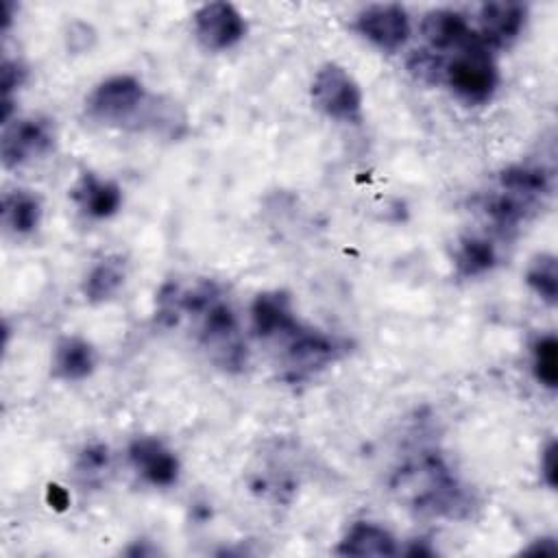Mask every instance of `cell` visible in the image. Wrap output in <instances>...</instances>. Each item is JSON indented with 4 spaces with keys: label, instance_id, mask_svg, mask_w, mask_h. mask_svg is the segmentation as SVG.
I'll return each mask as SVG.
<instances>
[{
    "label": "cell",
    "instance_id": "17",
    "mask_svg": "<svg viewBox=\"0 0 558 558\" xmlns=\"http://www.w3.org/2000/svg\"><path fill=\"white\" fill-rule=\"evenodd\" d=\"M482 209L488 216V220L501 229V231H512L517 229L521 222H525L536 209V203H530L517 194H510L501 187H497L493 194L484 196L482 201Z\"/></svg>",
    "mask_w": 558,
    "mask_h": 558
},
{
    "label": "cell",
    "instance_id": "14",
    "mask_svg": "<svg viewBox=\"0 0 558 558\" xmlns=\"http://www.w3.org/2000/svg\"><path fill=\"white\" fill-rule=\"evenodd\" d=\"M340 556H377V558H388L397 554V543L392 534L375 523L368 521H357L349 527L340 545L336 547Z\"/></svg>",
    "mask_w": 558,
    "mask_h": 558
},
{
    "label": "cell",
    "instance_id": "13",
    "mask_svg": "<svg viewBox=\"0 0 558 558\" xmlns=\"http://www.w3.org/2000/svg\"><path fill=\"white\" fill-rule=\"evenodd\" d=\"M78 207L92 218H109L122 205V190L107 179H98L92 172L81 174L78 183L72 190Z\"/></svg>",
    "mask_w": 558,
    "mask_h": 558
},
{
    "label": "cell",
    "instance_id": "5",
    "mask_svg": "<svg viewBox=\"0 0 558 558\" xmlns=\"http://www.w3.org/2000/svg\"><path fill=\"white\" fill-rule=\"evenodd\" d=\"M146 105L142 83L131 74H116L105 78L89 94L87 109L102 122H124Z\"/></svg>",
    "mask_w": 558,
    "mask_h": 558
},
{
    "label": "cell",
    "instance_id": "11",
    "mask_svg": "<svg viewBox=\"0 0 558 558\" xmlns=\"http://www.w3.org/2000/svg\"><path fill=\"white\" fill-rule=\"evenodd\" d=\"M129 460L153 486H170L179 477L177 456L157 438H135L129 445Z\"/></svg>",
    "mask_w": 558,
    "mask_h": 558
},
{
    "label": "cell",
    "instance_id": "3",
    "mask_svg": "<svg viewBox=\"0 0 558 558\" xmlns=\"http://www.w3.org/2000/svg\"><path fill=\"white\" fill-rule=\"evenodd\" d=\"M312 102L327 118L357 122L362 118V92L355 78L338 63H325L312 81Z\"/></svg>",
    "mask_w": 558,
    "mask_h": 558
},
{
    "label": "cell",
    "instance_id": "20",
    "mask_svg": "<svg viewBox=\"0 0 558 558\" xmlns=\"http://www.w3.org/2000/svg\"><path fill=\"white\" fill-rule=\"evenodd\" d=\"M497 264L495 246L477 235H469L456 251V270L460 277H477Z\"/></svg>",
    "mask_w": 558,
    "mask_h": 558
},
{
    "label": "cell",
    "instance_id": "12",
    "mask_svg": "<svg viewBox=\"0 0 558 558\" xmlns=\"http://www.w3.org/2000/svg\"><path fill=\"white\" fill-rule=\"evenodd\" d=\"M421 35L432 52L458 50L475 39V31L469 26L466 17L451 9H434L421 20Z\"/></svg>",
    "mask_w": 558,
    "mask_h": 558
},
{
    "label": "cell",
    "instance_id": "23",
    "mask_svg": "<svg viewBox=\"0 0 558 558\" xmlns=\"http://www.w3.org/2000/svg\"><path fill=\"white\" fill-rule=\"evenodd\" d=\"M109 466V449L105 445H89L76 460V475L85 482H94Z\"/></svg>",
    "mask_w": 558,
    "mask_h": 558
},
{
    "label": "cell",
    "instance_id": "15",
    "mask_svg": "<svg viewBox=\"0 0 558 558\" xmlns=\"http://www.w3.org/2000/svg\"><path fill=\"white\" fill-rule=\"evenodd\" d=\"M94 366H96V351L87 340L68 336L57 344L54 357H52V373L59 379H65V381L85 379L87 375H92Z\"/></svg>",
    "mask_w": 558,
    "mask_h": 558
},
{
    "label": "cell",
    "instance_id": "4",
    "mask_svg": "<svg viewBox=\"0 0 558 558\" xmlns=\"http://www.w3.org/2000/svg\"><path fill=\"white\" fill-rule=\"evenodd\" d=\"M286 340L288 342L281 357L286 381L296 384L310 379L338 357V344L320 331L299 327Z\"/></svg>",
    "mask_w": 558,
    "mask_h": 558
},
{
    "label": "cell",
    "instance_id": "8",
    "mask_svg": "<svg viewBox=\"0 0 558 558\" xmlns=\"http://www.w3.org/2000/svg\"><path fill=\"white\" fill-rule=\"evenodd\" d=\"M355 31L381 50H399L410 37V17L401 4H371L355 17Z\"/></svg>",
    "mask_w": 558,
    "mask_h": 558
},
{
    "label": "cell",
    "instance_id": "24",
    "mask_svg": "<svg viewBox=\"0 0 558 558\" xmlns=\"http://www.w3.org/2000/svg\"><path fill=\"white\" fill-rule=\"evenodd\" d=\"M541 475L549 488H556L558 484V462H556V442L549 440L541 456Z\"/></svg>",
    "mask_w": 558,
    "mask_h": 558
},
{
    "label": "cell",
    "instance_id": "10",
    "mask_svg": "<svg viewBox=\"0 0 558 558\" xmlns=\"http://www.w3.org/2000/svg\"><path fill=\"white\" fill-rule=\"evenodd\" d=\"M251 325L257 338H288L301 325L286 292H262L251 305Z\"/></svg>",
    "mask_w": 558,
    "mask_h": 558
},
{
    "label": "cell",
    "instance_id": "18",
    "mask_svg": "<svg viewBox=\"0 0 558 558\" xmlns=\"http://www.w3.org/2000/svg\"><path fill=\"white\" fill-rule=\"evenodd\" d=\"M41 218V203L26 190H15L2 198V222L15 235H26L37 229Z\"/></svg>",
    "mask_w": 558,
    "mask_h": 558
},
{
    "label": "cell",
    "instance_id": "19",
    "mask_svg": "<svg viewBox=\"0 0 558 558\" xmlns=\"http://www.w3.org/2000/svg\"><path fill=\"white\" fill-rule=\"evenodd\" d=\"M126 270L122 257H105L100 259L85 277L83 294L89 303H100L113 296L124 283Z\"/></svg>",
    "mask_w": 558,
    "mask_h": 558
},
{
    "label": "cell",
    "instance_id": "2",
    "mask_svg": "<svg viewBox=\"0 0 558 558\" xmlns=\"http://www.w3.org/2000/svg\"><path fill=\"white\" fill-rule=\"evenodd\" d=\"M440 81H445L464 102L480 105L495 94L499 74L490 50L475 37L442 63Z\"/></svg>",
    "mask_w": 558,
    "mask_h": 558
},
{
    "label": "cell",
    "instance_id": "25",
    "mask_svg": "<svg viewBox=\"0 0 558 558\" xmlns=\"http://www.w3.org/2000/svg\"><path fill=\"white\" fill-rule=\"evenodd\" d=\"M22 81H24L22 65H17L15 61L4 59V63H2V94H4V98H9L11 89L20 87Z\"/></svg>",
    "mask_w": 558,
    "mask_h": 558
},
{
    "label": "cell",
    "instance_id": "21",
    "mask_svg": "<svg viewBox=\"0 0 558 558\" xmlns=\"http://www.w3.org/2000/svg\"><path fill=\"white\" fill-rule=\"evenodd\" d=\"M525 283L530 290L541 296L547 305H556L558 299V270H556V257L549 253L536 255L527 270H525Z\"/></svg>",
    "mask_w": 558,
    "mask_h": 558
},
{
    "label": "cell",
    "instance_id": "9",
    "mask_svg": "<svg viewBox=\"0 0 558 558\" xmlns=\"http://www.w3.org/2000/svg\"><path fill=\"white\" fill-rule=\"evenodd\" d=\"M525 15L527 9L521 2H486L480 7L475 35L488 50L506 48L519 37L525 24Z\"/></svg>",
    "mask_w": 558,
    "mask_h": 558
},
{
    "label": "cell",
    "instance_id": "7",
    "mask_svg": "<svg viewBox=\"0 0 558 558\" xmlns=\"http://www.w3.org/2000/svg\"><path fill=\"white\" fill-rule=\"evenodd\" d=\"M194 33L207 50H227L244 37L246 22L233 4L209 2L196 9Z\"/></svg>",
    "mask_w": 558,
    "mask_h": 558
},
{
    "label": "cell",
    "instance_id": "16",
    "mask_svg": "<svg viewBox=\"0 0 558 558\" xmlns=\"http://www.w3.org/2000/svg\"><path fill=\"white\" fill-rule=\"evenodd\" d=\"M497 187L517 194L530 203L543 205V198L549 194V174L543 168L530 166V163H514L499 172Z\"/></svg>",
    "mask_w": 558,
    "mask_h": 558
},
{
    "label": "cell",
    "instance_id": "26",
    "mask_svg": "<svg viewBox=\"0 0 558 558\" xmlns=\"http://www.w3.org/2000/svg\"><path fill=\"white\" fill-rule=\"evenodd\" d=\"M70 497L61 486H48V504L54 506L57 510H63L68 506Z\"/></svg>",
    "mask_w": 558,
    "mask_h": 558
},
{
    "label": "cell",
    "instance_id": "6",
    "mask_svg": "<svg viewBox=\"0 0 558 558\" xmlns=\"http://www.w3.org/2000/svg\"><path fill=\"white\" fill-rule=\"evenodd\" d=\"M54 146V133L44 118H20L4 126L0 155L4 168H17L48 155Z\"/></svg>",
    "mask_w": 558,
    "mask_h": 558
},
{
    "label": "cell",
    "instance_id": "22",
    "mask_svg": "<svg viewBox=\"0 0 558 558\" xmlns=\"http://www.w3.org/2000/svg\"><path fill=\"white\" fill-rule=\"evenodd\" d=\"M532 371L541 386L554 390L558 386V340L554 333L541 336L532 347Z\"/></svg>",
    "mask_w": 558,
    "mask_h": 558
},
{
    "label": "cell",
    "instance_id": "1",
    "mask_svg": "<svg viewBox=\"0 0 558 558\" xmlns=\"http://www.w3.org/2000/svg\"><path fill=\"white\" fill-rule=\"evenodd\" d=\"M392 490L423 514L462 517L471 506L458 477L436 453H421L395 471Z\"/></svg>",
    "mask_w": 558,
    "mask_h": 558
}]
</instances>
